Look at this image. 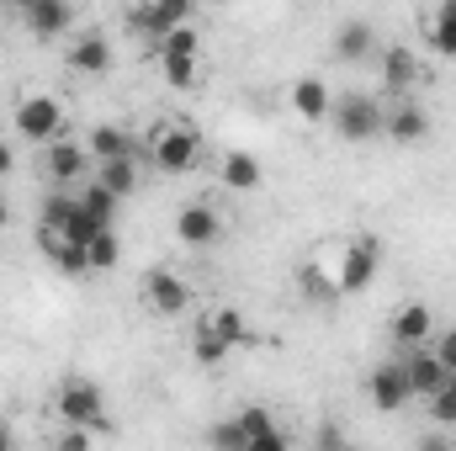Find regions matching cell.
<instances>
[{"mask_svg": "<svg viewBox=\"0 0 456 451\" xmlns=\"http://www.w3.org/2000/svg\"><path fill=\"white\" fill-rule=\"evenodd\" d=\"M377 266H382V239L377 234H350L340 244V276H335V292L355 298L377 282Z\"/></svg>", "mask_w": 456, "mask_h": 451, "instance_id": "obj_7", "label": "cell"}, {"mask_svg": "<svg viewBox=\"0 0 456 451\" xmlns=\"http://www.w3.org/2000/svg\"><path fill=\"white\" fill-rule=\"evenodd\" d=\"M37 170H43L48 192H69L75 181H86V170H96V160H91V149H86L80 138H59V144L43 149Z\"/></svg>", "mask_w": 456, "mask_h": 451, "instance_id": "obj_10", "label": "cell"}, {"mask_svg": "<svg viewBox=\"0 0 456 451\" xmlns=\"http://www.w3.org/2000/svg\"><path fill=\"white\" fill-rule=\"evenodd\" d=\"M228 356H233V345H224L218 335H208V330L197 324V335H191V361H197V366H224Z\"/></svg>", "mask_w": 456, "mask_h": 451, "instance_id": "obj_29", "label": "cell"}, {"mask_svg": "<svg viewBox=\"0 0 456 451\" xmlns=\"http://www.w3.org/2000/svg\"><path fill=\"white\" fill-rule=\"evenodd\" d=\"M197 324H202L208 335H218V340H224V345H233V350L255 340V335H249V319H244L239 308H228V303H218V308H208V314H202Z\"/></svg>", "mask_w": 456, "mask_h": 451, "instance_id": "obj_24", "label": "cell"}, {"mask_svg": "<svg viewBox=\"0 0 456 451\" xmlns=\"http://www.w3.org/2000/svg\"><path fill=\"white\" fill-rule=\"evenodd\" d=\"M11 170H16V144H5V138H0V181H5Z\"/></svg>", "mask_w": 456, "mask_h": 451, "instance_id": "obj_35", "label": "cell"}, {"mask_svg": "<svg viewBox=\"0 0 456 451\" xmlns=\"http://www.w3.org/2000/svg\"><path fill=\"white\" fill-rule=\"evenodd\" d=\"M11 224V202H5V186H0V228Z\"/></svg>", "mask_w": 456, "mask_h": 451, "instance_id": "obj_38", "label": "cell"}, {"mask_svg": "<svg viewBox=\"0 0 456 451\" xmlns=\"http://www.w3.org/2000/svg\"><path fill=\"white\" fill-rule=\"evenodd\" d=\"M11 127H16L21 144L48 149L59 138H69V107L59 96H48V91H27V96L11 102Z\"/></svg>", "mask_w": 456, "mask_h": 451, "instance_id": "obj_2", "label": "cell"}, {"mask_svg": "<svg viewBox=\"0 0 456 451\" xmlns=\"http://www.w3.org/2000/svg\"><path fill=\"white\" fill-rule=\"evenodd\" d=\"M127 27L149 43V48H159L165 37H175L181 27H197V5L191 0H159V5H133L127 11Z\"/></svg>", "mask_w": 456, "mask_h": 451, "instance_id": "obj_8", "label": "cell"}, {"mask_svg": "<svg viewBox=\"0 0 456 451\" xmlns=\"http://www.w3.org/2000/svg\"><path fill=\"white\" fill-rule=\"evenodd\" d=\"M112 64H117V48L107 32H75L64 43V70L80 75V80H102V75H112Z\"/></svg>", "mask_w": 456, "mask_h": 451, "instance_id": "obj_13", "label": "cell"}, {"mask_svg": "<svg viewBox=\"0 0 456 451\" xmlns=\"http://www.w3.org/2000/svg\"><path fill=\"white\" fill-rule=\"evenodd\" d=\"M335 59L340 64H366V59H377L382 53V43H377V27L366 21V16H345L340 27H335Z\"/></svg>", "mask_w": 456, "mask_h": 451, "instance_id": "obj_21", "label": "cell"}, {"mask_svg": "<svg viewBox=\"0 0 456 451\" xmlns=\"http://www.w3.org/2000/svg\"><path fill=\"white\" fill-rule=\"evenodd\" d=\"M382 138H393V144H425L430 138V112L414 96L382 102Z\"/></svg>", "mask_w": 456, "mask_h": 451, "instance_id": "obj_15", "label": "cell"}, {"mask_svg": "<svg viewBox=\"0 0 456 451\" xmlns=\"http://www.w3.org/2000/svg\"><path fill=\"white\" fill-rule=\"evenodd\" d=\"M138 298H143V308H149L154 319H186L191 303H197V287H191L175 266H149V271L138 276Z\"/></svg>", "mask_w": 456, "mask_h": 451, "instance_id": "obj_4", "label": "cell"}, {"mask_svg": "<svg viewBox=\"0 0 456 451\" xmlns=\"http://www.w3.org/2000/svg\"><path fill=\"white\" fill-rule=\"evenodd\" d=\"M143 165L159 176H186L202 165V127L191 117H159L143 133Z\"/></svg>", "mask_w": 456, "mask_h": 451, "instance_id": "obj_1", "label": "cell"}, {"mask_svg": "<svg viewBox=\"0 0 456 451\" xmlns=\"http://www.w3.org/2000/svg\"><path fill=\"white\" fill-rule=\"evenodd\" d=\"M330 127L340 144H371L382 138V96L371 91H340L330 107Z\"/></svg>", "mask_w": 456, "mask_h": 451, "instance_id": "obj_5", "label": "cell"}, {"mask_svg": "<svg viewBox=\"0 0 456 451\" xmlns=\"http://www.w3.org/2000/svg\"><path fill=\"white\" fill-rule=\"evenodd\" d=\"M239 420H244V451H297L292 447V430L265 409V404H244V409H233Z\"/></svg>", "mask_w": 456, "mask_h": 451, "instance_id": "obj_16", "label": "cell"}, {"mask_svg": "<svg viewBox=\"0 0 456 451\" xmlns=\"http://www.w3.org/2000/svg\"><path fill=\"white\" fill-rule=\"evenodd\" d=\"M91 160L96 165H112V160H143V138L127 127V122H96L91 138H86Z\"/></svg>", "mask_w": 456, "mask_h": 451, "instance_id": "obj_19", "label": "cell"}, {"mask_svg": "<svg viewBox=\"0 0 456 451\" xmlns=\"http://www.w3.org/2000/svg\"><path fill=\"white\" fill-rule=\"evenodd\" d=\"M224 234H228L224 213H218L208 197L175 208V244H186V250H213V244H224Z\"/></svg>", "mask_w": 456, "mask_h": 451, "instance_id": "obj_12", "label": "cell"}, {"mask_svg": "<svg viewBox=\"0 0 456 451\" xmlns=\"http://www.w3.org/2000/svg\"><path fill=\"white\" fill-rule=\"evenodd\" d=\"M398 361H403V372H409V388H414V398H425V404H430L441 388H452V382H456L452 372L441 366V356H436L430 345H425V350H403Z\"/></svg>", "mask_w": 456, "mask_h": 451, "instance_id": "obj_20", "label": "cell"}, {"mask_svg": "<svg viewBox=\"0 0 456 451\" xmlns=\"http://www.w3.org/2000/svg\"><path fill=\"white\" fill-rule=\"evenodd\" d=\"M425 43H430L436 59H456V0H441L425 16Z\"/></svg>", "mask_w": 456, "mask_h": 451, "instance_id": "obj_23", "label": "cell"}, {"mask_svg": "<svg viewBox=\"0 0 456 451\" xmlns=\"http://www.w3.org/2000/svg\"><path fill=\"white\" fill-rule=\"evenodd\" d=\"M86 255H91V271H117V260H122V239H117V228L96 234V239L86 244Z\"/></svg>", "mask_w": 456, "mask_h": 451, "instance_id": "obj_28", "label": "cell"}, {"mask_svg": "<svg viewBox=\"0 0 456 451\" xmlns=\"http://www.w3.org/2000/svg\"><path fill=\"white\" fill-rule=\"evenodd\" d=\"M48 266H59L64 276H91V255H86V244H64Z\"/></svg>", "mask_w": 456, "mask_h": 451, "instance_id": "obj_31", "label": "cell"}, {"mask_svg": "<svg viewBox=\"0 0 456 451\" xmlns=\"http://www.w3.org/2000/svg\"><path fill=\"white\" fill-rule=\"evenodd\" d=\"M430 350L441 356V366H446V372L456 377V324H452V330H441V335L430 340Z\"/></svg>", "mask_w": 456, "mask_h": 451, "instance_id": "obj_34", "label": "cell"}, {"mask_svg": "<svg viewBox=\"0 0 456 451\" xmlns=\"http://www.w3.org/2000/svg\"><path fill=\"white\" fill-rule=\"evenodd\" d=\"M425 409H430V425L452 430V425H456V382H452V388H441V393H436V398H430Z\"/></svg>", "mask_w": 456, "mask_h": 451, "instance_id": "obj_32", "label": "cell"}, {"mask_svg": "<svg viewBox=\"0 0 456 451\" xmlns=\"http://www.w3.org/2000/svg\"><path fill=\"white\" fill-rule=\"evenodd\" d=\"M387 335L398 345V356H403V350H425V345L436 340V314H430V303H398L393 319H387Z\"/></svg>", "mask_w": 456, "mask_h": 451, "instance_id": "obj_17", "label": "cell"}, {"mask_svg": "<svg viewBox=\"0 0 456 451\" xmlns=\"http://www.w3.org/2000/svg\"><path fill=\"white\" fill-rule=\"evenodd\" d=\"M218 181H224L228 192H260V186H265L260 154H249V149H228L224 160H218Z\"/></svg>", "mask_w": 456, "mask_h": 451, "instance_id": "obj_22", "label": "cell"}, {"mask_svg": "<svg viewBox=\"0 0 456 451\" xmlns=\"http://www.w3.org/2000/svg\"><path fill=\"white\" fill-rule=\"evenodd\" d=\"M366 404H371L377 414H403V409L414 404V388H409V372H403L398 356H387V361H377V366L366 372Z\"/></svg>", "mask_w": 456, "mask_h": 451, "instance_id": "obj_11", "label": "cell"}, {"mask_svg": "<svg viewBox=\"0 0 456 451\" xmlns=\"http://www.w3.org/2000/svg\"><path fill=\"white\" fill-rule=\"evenodd\" d=\"M287 107H292L297 122L324 127V122H330V107H335V91H330L319 75H297V80L287 86Z\"/></svg>", "mask_w": 456, "mask_h": 451, "instance_id": "obj_18", "label": "cell"}, {"mask_svg": "<svg viewBox=\"0 0 456 451\" xmlns=\"http://www.w3.org/2000/svg\"><path fill=\"white\" fill-rule=\"evenodd\" d=\"M308 451H355V441L345 436L340 420H319V425H314V441H308Z\"/></svg>", "mask_w": 456, "mask_h": 451, "instance_id": "obj_30", "label": "cell"}, {"mask_svg": "<svg viewBox=\"0 0 456 451\" xmlns=\"http://www.w3.org/2000/svg\"><path fill=\"white\" fill-rule=\"evenodd\" d=\"M16 27L27 37H37V43H69L75 37V5H64V0H21Z\"/></svg>", "mask_w": 456, "mask_h": 451, "instance_id": "obj_9", "label": "cell"}, {"mask_svg": "<svg viewBox=\"0 0 456 451\" xmlns=\"http://www.w3.org/2000/svg\"><path fill=\"white\" fill-rule=\"evenodd\" d=\"M0 451H21V441H16V430L0 420Z\"/></svg>", "mask_w": 456, "mask_h": 451, "instance_id": "obj_37", "label": "cell"}, {"mask_svg": "<svg viewBox=\"0 0 456 451\" xmlns=\"http://www.w3.org/2000/svg\"><path fill=\"white\" fill-rule=\"evenodd\" d=\"M414 451H456V447L446 441V436H441V430H430V436H425V441H419Z\"/></svg>", "mask_w": 456, "mask_h": 451, "instance_id": "obj_36", "label": "cell"}, {"mask_svg": "<svg viewBox=\"0 0 456 451\" xmlns=\"http://www.w3.org/2000/svg\"><path fill=\"white\" fill-rule=\"evenodd\" d=\"M48 451H91V430H75V425H59L48 436Z\"/></svg>", "mask_w": 456, "mask_h": 451, "instance_id": "obj_33", "label": "cell"}, {"mask_svg": "<svg viewBox=\"0 0 456 451\" xmlns=\"http://www.w3.org/2000/svg\"><path fill=\"white\" fill-rule=\"evenodd\" d=\"M377 70H382V86H387V102L393 96H414V86L425 80V64L409 43H382L377 53Z\"/></svg>", "mask_w": 456, "mask_h": 451, "instance_id": "obj_14", "label": "cell"}, {"mask_svg": "<svg viewBox=\"0 0 456 451\" xmlns=\"http://www.w3.org/2000/svg\"><path fill=\"white\" fill-rule=\"evenodd\" d=\"M53 420L59 425H75V430H112V420H107V393H102V382H91V377H64L59 388H53Z\"/></svg>", "mask_w": 456, "mask_h": 451, "instance_id": "obj_3", "label": "cell"}, {"mask_svg": "<svg viewBox=\"0 0 456 451\" xmlns=\"http://www.w3.org/2000/svg\"><path fill=\"white\" fill-rule=\"evenodd\" d=\"M96 181L112 192L117 202H127V197L143 186V160H112V165H96Z\"/></svg>", "mask_w": 456, "mask_h": 451, "instance_id": "obj_26", "label": "cell"}, {"mask_svg": "<svg viewBox=\"0 0 456 451\" xmlns=\"http://www.w3.org/2000/svg\"><path fill=\"white\" fill-rule=\"evenodd\" d=\"M75 202H80V213H86L96 228H117V208H122V202H117V197L102 186V181H96V176L75 192Z\"/></svg>", "mask_w": 456, "mask_h": 451, "instance_id": "obj_25", "label": "cell"}, {"mask_svg": "<svg viewBox=\"0 0 456 451\" xmlns=\"http://www.w3.org/2000/svg\"><path fill=\"white\" fill-rule=\"evenodd\" d=\"M154 64H159L165 86L197 91V86H202V37H197V27H181L175 37H165V43L154 48Z\"/></svg>", "mask_w": 456, "mask_h": 451, "instance_id": "obj_6", "label": "cell"}, {"mask_svg": "<svg viewBox=\"0 0 456 451\" xmlns=\"http://www.w3.org/2000/svg\"><path fill=\"white\" fill-rule=\"evenodd\" d=\"M208 451H244V420L239 414H224L208 425Z\"/></svg>", "mask_w": 456, "mask_h": 451, "instance_id": "obj_27", "label": "cell"}]
</instances>
